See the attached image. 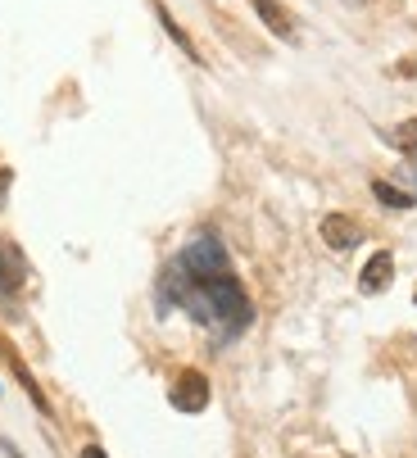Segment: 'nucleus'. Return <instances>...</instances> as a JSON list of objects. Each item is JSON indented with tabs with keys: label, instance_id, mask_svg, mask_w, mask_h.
Segmentation results:
<instances>
[{
	"label": "nucleus",
	"instance_id": "6e6552de",
	"mask_svg": "<svg viewBox=\"0 0 417 458\" xmlns=\"http://www.w3.org/2000/svg\"><path fill=\"white\" fill-rule=\"evenodd\" d=\"M372 195H377L381 205H390V209H413V205H417L413 191H399V186H390V182H381V177L372 182Z\"/></svg>",
	"mask_w": 417,
	"mask_h": 458
},
{
	"label": "nucleus",
	"instance_id": "20e7f679",
	"mask_svg": "<svg viewBox=\"0 0 417 458\" xmlns=\"http://www.w3.org/2000/svg\"><path fill=\"white\" fill-rule=\"evenodd\" d=\"M390 277H395V254H390V250H377L368 264H363V273H359V286H363L368 295H381V291L390 286Z\"/></svg>",
	"mask_w": 417,
	"mask_h": 458
},
{
	"label": "nucleus",
	"instance_id": "0eeeda50",
	"mask_svg": "<svg viewBox=\"0 0 417 458\" xmlns=\"http://www.w3.org/2000/svg\"><path fill=\"white\" fill-rule=\"evenodd\" d=\"M155 14H159V23H164V32H168V37H173V46H182V55H186V59H195V64H200V50H195V41H191V37H186V32H182V23H177V19H173V14H168V5H155Z\"/></svg>",
	"mask_w": 417,
	"mask_h": 458
},
{
	"label": "nucleus",
	"instance_id": "f257e3e1",
	"mask_svg": "<svg viewBox=\"0 0 417 458\" xmlns=\"http://www.w3.org/2000/svg\"><path fill=\"white\" fill-rule=\"evenodd\" d=\"M155 309L173 313L182 309L186 318H195V327H204L218 345L236 341L245 327L254 322V304L245 295V286L236 282V273H191L177 259L164 268L159 291H155Z\"/></svg>",
	"mask_w": 417,
	"mask_h": 458
},
{
	"label": "nucleus",
	"instance_id": "1a4fd4ad",
	"mask_svg": "<svg viewBox=\"0 0 417 458\" xmlns=\"http://www.w3.org/2000/svg\"><path fill=\"white\" fill-rule=\"evenodd\" d=\"M386 141H390L399 155H413V159H417V118H408V123L390 127V132H386Z\"/></svg>",
	"mask_w": 417,
	"mask_h": 458
},
{
	"label": "nucleus",
	"instance_id": "9b49d317",
	"mask_svg": "<svg viewBox=\"0 0 417 458\" xmlns=\"http://www.w3.org/2000/svg\"><path fill=\"white\" fill-rule=\"evenodd\" d=\"M5 195H10V168H0V205H5Z\"/></svg>",
	"mask_w": 417,
	"mask_h": 458
},
{
	"label": "nucleus",
	"instance_id": "f03ea898",
	"mask_svg": "<svg viewBox=\"0 0 417 458\" xmlns=\"http://www.w3.org/2000/svg\"><path fill=\"white\" fill-rule=\"evenodd\" d=\"M208 404V377L204 372H182L173 381V409L182 413H200Z\"/></svg>",
	"mask_w": 417,
	"mask_h": 458
},
{
	"label": "nucleus",
	"instance_id": "423d86ee",
	"mask_svg": "<svg viewBox=\"0 0 417 458\" xmlns=\"http://www.w3.org/2000/svg\"><path fill=\"white\" fill-rule=\"evenodd\" d=\"M250 5H254V14L268 23V32H272V37H282V41H291V37H295L291 14H286L282 5H277V0H250Z\"/></svg>",
	"mask_w": 417,
	"mask_h": 458
},
{
	"label": "nucleus",
	"instance_id": "9d476101",
	"mask_svg": "<svg viewBox=\"0 0 417 458\" xmlns=\"http://www.w3.org/2000/svg\"><path fill=\"white\" fill-rule=\"evenodd\" d=\"M10 368H14V377L23 381V390H28V400H32V404H37L41 413H50V404H46V395H41V386L32 381V372L23 368V359H19V354H10Z\"/></svg>",
	"mask_w": 417,
	"mask_h": 458
},
{
	"label": "nucleus",
	"instance_id": "f8f14e48",
	"mask_svg": "<svg viewBox=\"0 0 417 458\" xmlns=\"http://www.w3.org/2000/svg\"><path fill=\"white\" fill-rule=\"evenodd\" d=\"M82 458H109V454H105L100 445H87V449H82Z\"/></svg>",
	"mask_w": 417,
	"mask_h": 458
},
{
	"label": "nucleus",
	"instance_id": "39448f33",
	"mask_svg": "<svg viewBox=\"0 0 417 458\" xmlns=\"http://www.w3.org/2000/svg\"><path fill=\"white\" fill-rule=\"evenodd\" d=\"M23 277H28V264L19 245H0V295H19Z\"/></svg>",
	"mask_w": 417,
	"mask_h": 458
},
{
	"label": "nucleus",
	"instance_id": "7ed1b4c3",
	"mask_svg": "<svg viewBox=\"0 0 417 458\" xmlns=\"http://www.w3.org/2000/svg\"><path fill=\"white\" fill-rule=\"evenodd\" d=\"M322 241H327L331 250H354V245L363 241V227H359L350 214H327V218H322Z\"/></svg>",
	"mask_w": 417,
	"mask_h": 458
}]
</instances>
